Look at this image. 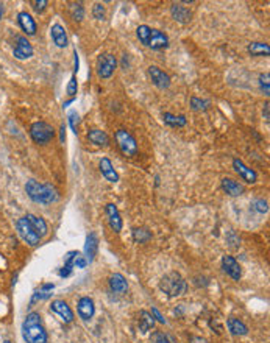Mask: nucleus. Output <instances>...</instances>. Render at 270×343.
Listing matches in <instances>:
<instances>
[{"mask_svg": "<svg viewBox=\"0 0 270 343\" xmlns=\"http://www.w3.org/2000/svg\"><path fill=\"white\" fill-rule=\"evenodd\" d=\"M251 206H253V209L258 212V214H267V212H268V203L265 200H262V198L255 200Z\"/></svg>", "mask_w": 270, "mask_h": 343, "instance_id": "nucleus-33", "label": "nucleus"}, {"mask_svg": "<svg viewBox=\"0 0 270 343\" xmlns=\"http://www.w3.org/2000/svg\"><path fill=\"white\" fill-rule=\"evenodd\" d=\"M152 341H153V343H175V340H173L172 335L164 334V332H160V331H156V332L152 335Z\"/></svg>", "mask_w": 270, "mask_h": 343, "instance_id": "nucleus-32", "label": "nucleus"}, {"mask_svg": "<svg viewBox=\"0 0 270 343\" xmlns=\"http://www.w3.org/2000/svg\"><path fill=\"white\" fill-rule=\"evenodd\" d=\"M25 190L28 193V197L39 204H50L59 198L58 190L52 184H42V183H38L36 179H28L25 184Z\"/></svg>", "mask_w": 270, "mask_h": 343, "instance_id": "nucleus-2", "label": "nucleus"}, {"mask_svg": "<svg viewBox=\"0 0 270 343\" xmlns=\"http://www.w3.org/2000/svg\"><path fill=\"white\" fill-rule=\"evenodd\" d=\"M106 216H108V223L111 226V230H113L114 233H120V230H122V219H120L117 206L113 204V203H108L106 204Z\"/></svg>", "mask_w": 270, "mask_h": 343, "instance_id": "nucleus-14", "label": "nucleus"}, {"mask_svg": "<svg viewBox=\"0 0 270 343\" xmlns=\"http://www.w3.org/2000/svg\"><path fill=\"white\" fill-rule=\"evenodd\" d=\"M50 36H52V39H53L56 47H59V48L68 47V35H66V30H64V27H62V25L55 24L50 28Z\"/></svg>", "mask_w": 270, "mask_h": 343, "instance_id": "nucleus-20", "label": "nucleus"}, {"mask_svg": "<svg viewBox=\"0 0 270 343\" xmlns=\"http://www.w3.org/2000/svg\"><path fill=\"white\" fill-rule=\"evenodd\" d=\"M18 22L28 36H33L36 33V22L27 11H21L18 14Z\"/></svg>", "mask_w": 270, "mask_h": 343, "instance_id": "nucleus-17", "label": "nucleus"}, {"mask_svg": "<svg viewBox=\"0 0 270 343\" xmlns=\"http://www.w3.org/2000/svg\"><path fill=\"white\" fill-rule=\"evenodd\" d=\"M190 343H208V340H205V338H201V337H192Z\"/></svg>", "mask_w": 270, "mask_h": 343, "instance_id": "nucleus-43", "label": "nucleus"}, {"mask_svg": "<svg viewBox=\"0 0 270 343\" xmlns=\"http://www.w3.org/2000/svg\"><path fill=\"white\" fill-rule=\"evenodd\" d=\"M248 53L251 56H268L270 47L265 42H251L248 45Z\"/></svg>", "mask_w": 270, "mask_h": 343, "instance_id": "nucleus-27", "label": "nucleus"}, {"mask_svg": "<svg viewBox=\"0 0 270 343\" xmlns=\"http://www.w3.org/2000/svg\"><path fill=\"white\" fill-rule=\"evenodd\" d=\"M105 14H106V11H105V7L102 5V4H95L94 5V8H92V16L97 21H103L105 19Z\"/></svg>", "mask_w": 270, "mask_h": 343, "instance_id": "nucleus-36", "label": "nucleus"}, {"mask_svg": "<svg viewBox=\"0 0 270 343\" xmlns=\"http://www.w3.org/2000/svg\"><path fill=\"white\" fill-rule=\"evenodd\" d=\"M2 16H4V5L0 4V19H2Z\"/></svg>", "mask_w": 270, "mask_h": 343, "instance_id": "nucleus-46", "label": "nucleus"}, {"mask_svg": "<svg viewBox=\"0 0 270 343\" xmlns=\"http://www.w3.org/2000/svg\"><path fill=\"white\" fill-rule=\"evenodd\" d=\"M270 75H268V72H265V74H261L259 75V85H261V89L264 91V94L265 95H268L270 94Z\"/></svg>", "mask_w": 270, "mask_h": 343, "instance_id": "nucleus-35", "label": "nucleus"}, {"mask_svg": "<svg viewBox=\"0 0 270 343\" xmlns=\"http://www.w3.org/2000/svg\"><path fill=\"white\" fill-rule=\"evenodd\" d=\"M16 228H18L19 236H21L28 245H31V247H36V245H39L41 237L36 234V231L33 230V226L30 225V222H28L27 217H21V219L18 220V223H16Z\"/></svg>", "mask_w": 270, "mask_h": 343, "instance_id": "nucleus-7", "label": "nucleus"}, {"mask_svg": "<svg viewBox=\"0 0 270 343\" xmlns=\"http://www.w3.org/2000/svg\"><path fill=\"white\" fill-rule=\"evenodd\" d=\"M160 289L167 293L169 297H181L187 290V283L184 281V278L177 273L170 271L166 276H163V280L160 283Z\"/></svg>", "mask_w": 270, "mask_h": 343, "instance_id": "nucleus-4", "label": "nucleus"}, {"mask_svg": "<svg viewBox=\"0 0 270 343\" xmlns=\"http://www.w3.org/2000/svg\"><path fill=\"white\" fill-rule=\"evenodd\" d=\"M109 289L114 293H117V295H123V293H126V290H128V283H126L123 275L114 273L109 278Z\"/></svg>", "mask_w": 270, "mask_h": 343, "instance_id": "nucleus-18", "label": "nucleus"}, {"mask_svg": "<svg viewBox=\"0 0 270 343\" xmlns=\"http://www.w3.org/2000/svg\"><path fill=\"white\" fill-rule=\"evenodd\" d=\"M77 89H78V85H77V78L75 75H72L71 81H69V85H68V95L74 97L77 94Z\"/></svg>", "mask_w": 270, "mask_h": 343, "instance_id": "nucleus-39", "label": "nucleus"}, {"mask_svg": "<svg viewBox=\"0 0 270 343\" xmlns=\"http://www.w3.org/2000/svg\"><path fill=\"white\" fill-rule=\"evenodd\" d=\"M233 169H234V172L239 175L244 181H247V183H250V184H253V183H256V179H258V173L253 170V169H250L248 166H245L244 162L241 161V159H233Z\"/></svg>", "mask_w": 270, "mask_h": 343, "instance_id": "nucleus-10", "label": "nucleus"}, {"mask_svg": "<svg viewBox=\"0 0 270 343\" xmlns=\"http://www.w3.org/2000/svg\"><path fill=\"white\" fill-rule=\"evenodd\" d=\"M227 240H228L230 248H239V245H241V239H239V237H236L233 231H230V234H228Z\"/></svg>", "mask_w": 270, "mask_h": 343, "instance_id": "nucleus-38", "label": "nucleus"}, {"mask_svg": "<svg viewBox=\"0 0 270 343\" xmlns=\"http://www.w3.org/2000/svg\"><path fill=\"white\" fill-rule=\"evenodd\" d=\"M13 55L18 59H27L33 55V47H31V44L27 41V38H22V36L18 38V44L14 47Z\"/></svg>", "mask_w": 270, "mask_h": 343, "instance_id": "nucleus-16", "label": "nucleus"}, {"mask_svg": "<svg viewBox=\"0 0 270 343\" xmlns=\"http://www.w3.org/2000/svg\"><path fill=\"white\" fill-rule=\"evenodd\" d=\"M100 172L109 183H117L119 181V175H117V172L113 167V162H111L108 158H102L100 159Z\"/></svg>", "mask_w": 270, "mask_h": 343, "instance_id": "nucleus-21", "label": "nucleus"}, {"mask_svg": "<svg viewBox=\"0 0 270 343\" xmlns=\"http://www.w3.org/2000/svg\"><path fill=\"white\" fill-rule=\"evenodd\" d=\"M86 136L95 145H100V147L109 145V138H108V134L105 131H102V129H89Z\"/></svg>", "mask_w": 270, "mask_h": 343, "instance_id": "nucleus-24", "label": "nucleus"}, {"mask_svg": "<svg viewBox=\"0 0 270 343\" xmlns=\"http://www.w3.org/2000/svg\"><path fill=\"white\" fill-rule=\"evenodd\" d=\"M68 120H69V125L72 128V131L77 134L78 133V123H80V116H78L75 111H72L69 116H68Z\"/></svg>", "mask_w": 270, "mask_h": 343, "instance_id": "nucleus-34", "label": "nucleus"}, {"mask_svg": "<svg viewBox=\"0 0 270 343\" xmlns=\"http://www.w3.org/2000/svg\"><path fill=\"white\" fill-rule=\"evenodd\" d=\"M190 108L194 111H206L211 108L210 100H201L198 97H190Z\"/></svg>", "mask_w": 270, "mask_h": 343, "instance_id": "nucleus-31", "label": "nucleus"}, {"mask_svg": "<svg viewBox=\"0 0 270 343\" xmlns=\"http://www.w3.org/2000/svg\"><path fill=\"white\" fill-rule=\"evenodd\" d=\"M116 67H117V59L114 58V55H111V53L100 55L99 66H97V74L100 78H111Z\"/></svg>", "mask_w": 270, "mask_h": 343, "instance_id": "nucleus-8", "label": "nucleus"}, {"mask_svg": "<svg viewBox=\"0 0 270 343\" xmlns=\"http://www.w3.org/2000/svg\"><path fill=\"white\" fill-rule=\"evenodd\" d=\"M69 11L72 14V19L77 22H82L85 18V8L83 5L78 2V4H69Z\"/></svg>", "mask_w": 270, "mask_h": 343, "instance_id": "nucleus-29", "label": "nucleus"}, {"mask_svg": "<svg viewBox=\"0 0 270 343\" xmlns=\"http://www.w3.org/2000/svg\"><path fill=\"white\" fill-rule=\"evenodd\" d=\"M228 329L233 335H247L248 334V328L244 321H241L239 318H228L227 321Z\"/></svg>", "mask_w": 270, "mask_h": 343, "instance_id": "nucleus-25", "label": "nucleus"}, {"mask_svg": "<svg viewBox=\"0 0 270 343\" xmlns=\"http://www.w3.org/2000/svg\"><path fill=\"white\" fill-rule=\"evenodd\" d=\"M97 248H99V237L95 233L88 234L86 237V245H85V257L88 262H92L95 254H97Z\"/></svg>", "mask_w": 270, "mask_h": 343, "instance_id": "nucleus-19", "label": "nucleus"}, {"mask_svg": "<svg viewBox=\"0 0 270 343\" xmlns=\"http://www.w3.org/2000/svg\"><path fill=\"white\" fill-rule=\"evenodd\" d=\"M77 310H78V315H80L82 320H85V321L91 320L94 317V314H95L94 300L89 298V297L80 298V301H78V306H77Z\"/></svg>", "mask_w": 270, "mask_h": 343, "instance_id": "nucleus-13", "label": "nucleus"}, {"mask_svg": "<svg viewBox=\"0 0 270 343\" xmlns=\"http://www.w3.org/2000/svg\"><path fill=\"white\" fill-rule=\"evenodd\" d=\"M222 189H224L231 197H239L244 193V186L241 183L234 181L231 178H224L222 179Z\"/></svg>", "mask_w": 270, "mask_h": 343, "instance_id": "nucleus-22", "label": "nucleus"}, {"mask_svg": "<svg viewBox=\"0 0 270 343\" xmlns=\"http://www.w3.org/2000/svg\"><path fill=\"white\" fill-rule=\"evenodd\" d=\"M72 270H74L72 267H69V265H64V267H62V268L59 270V276H61V278H68V276H69V275L72 273Z\"/></svg>", "mask_w": 270, "mask_h": 343, "instance_id": "nucleus-41", "label": "nucleus"}, {"mask_svg": "<svg viewBox=\"0 0 270 343\" xmlns=\"http://www.w3.org/2000/svg\"><path fill=\"white\" fill-rule=\"evenodd\" d=\"M114 138H116V142H117L119 149L122 150L123 155H126V156H134L138 153L136 139L133 138L131 133L126 131V129H117Z\"/></svg>", "mask_w": 270, "mask_h": 343, "instance_id": "nucleus-6", "label": "nucleus"}, {"mask_svg": "<svg viewBox=\"0 0 270 343\" xmlns=\"http://www.w3.org/2000/svg\"><path fill=\"white\" fill-rule=\"evenodd\" d=\"M136 36L141 44L152 48V50H161L169 47V38L161 30L150 28L149 25H139L136 28Z\"/></svg>", "mask_w": 270, "mask_h": 343, "instance_id": "nucleus-3", "label": "nucleus"}, {"mask_svg": "<svg viewBox=\"0 0 270 343\" xmlns=\"http://www.w3.org/2000/svg\"><path fill=\"white\" fill-rule=\"evenodd\" d=\"M155 328V318L147 310H141V318H139V329L141 332H149Z\"/></svg>", "mask_w": 270, "mask_h": 343, "instance_id": "nucleus-26", "label": "nucleus"}, {"mask_svg": "<svg viewBox=\"0 0 270 343\" xmlns=\"http://www.w3.org/2000/svg\"><path fill=\"white\" fill-rule=\"evenodd\" d=\"M133 239L138 242V243H146L152 239V234L149 230H146V228H134L133 230Z\"/></svg>", "mask_w": 270, "mask_h": 343, "instance_id": "nucleus-30", "label": "nucleus"}, {"mask_svg": "<svg viewBox=\"0 0 270 343\" xmlns=\"http://www.w3.org/2000/svg\"><path fill=\"white\" fill-rule=\"evenodd\" d=\"M4 343H11V341H8V340H7V341H4Z\"/></svg>", "mask_w": 270, "mask_h": 343, "instance_id": "nucleus-47", "label": "nucleus"}, {"mask_svg": "<svg viewBox=\"0 0 270 343\" xmlns=\"http://www.w3.org/2000/svg\"><path fill=\"white\" fill-rule=\"evenodd\" d=\"M50 310H53L55 314H58L61 317V320L64 323H72L74 321V312L71 310V307L68 306L66 301L62 300H55L50 304Z\"/></svg>", "mask_w": 270, "mask_h": 343, "instance_id": "nucleus-12", "label": "nucleus"}, {"mask_svg": "<svg viewBox=\"0 0 270 343\" xmlns=\"http://www.w3.org/2000/svg\"><path fill=\"white\" fill-rule=\"evenodd\" d=\"M22 335L27 343H47L49 337L42 326L41 315L38 312H30L22 324Z\"/></svg>", "mask_w": 270, "mask_h": 343, "instance_id": "nucleus-1", "label": "nucleus"}, {"mask_svg": "<svg viewBox=\"0 0 270 343\" xmlns=\"http://www.w3.org/2000/svg\"><path fill=\"white\" fill-rule=\"evenodd\" d=\"M30 136L36 144L45 145L53 139L55 129L50 123H47V122H35L30 126Z\"/></svg>", "mask_w": 270, "mask_h": 343, "instance_id": "nucleus-5", "label": "nucleus"}, {"mask_svg": "<svg viewBox=\"0 0 270 343\" xmlns=\"http://www.w3.org/2000/svg\"><path fill=\"white\" fill-rule=\"evenodd\" d=\"M268 106H270V105H268V102H267V103L264 105V119H265V122H268Z\"/></svg>", "mask_w": 270, "mask_h": 343, "instance_id": "nucleus-44", "label": "nucleus"}, {"mask_svg": "<svg viewBox=\"0 0 270 343\" xmlns=\"http://www.w3.org/2000/svg\"><path fill=\"white\" fill-rule=\"evenodd\" d=\"M149 75L153 81V85L156 88H160V89H167L170 86V77L161 71L160 67H156V66H150L149 67Z\"/></svg>", "mask_w": 270, "mask_h": 343, "instance_id": "nucleus-11", "label": "nucleus"}, {"mask_svg": "<svg viewBox=\"0 0 270 343\" xmlns=\"http://www.w3.org/2000/svg\"><path fill=\"white\" fill-rule=\"evenodd\" d=\"M152 315H153V318H156V321H160V323L166 324V318L163 317V314H161L156 307H152Z\"/></svg>", "mask_w": 270, "mask_h": 343, "instance_id": "nucleus-40", "label": "nucleus"}, {"mask_svg": "<svg viewBox=\"0 0 270 343\" xmlns=\"http://www.w3.org/2000/svg\"><path fill=\"white\" fill-rule=\"evenodd\" d=\"M222 268H224V271L231 278V280L234 281H239L241 276H242V268L239 265V262L233 257V256H224L222 257Z\"/></svg>", "mask_w": 270, "mask_h": 343, "instance_id": "nucleus-9", "label": "nucleus"}, {"mask_svg": "<svg viewBox=\"0 0 270 343\" xmlns=\"http://www.w3.org/2000/svg\"><path fill=\"white\" fill-rule=\"evenodd\" d=\"M30 5L33 7V10L36 13H42L45 10V7L49 5V2H47V0H31Z\"/></svg>", "mask_w": 270, "mask_h": 343, "instance_id": "nucleus-37", "label": "nucleus"}, {"mask_svg": "<svg viewBox=\"0 0 270 343\" xmlns=\"http://www.w3.org/2000/svg\"><path fill=\"white\" fill-rule=\"evenodd\" d=\"M27 219H28L30 225L33 226V230L36 231V234H38L39 237L47 236L49 230H47V223H45V220H44L42 217H36V216H33V214H28Z\"/></svg>", "mask_w": 270, "mask_h": 343, "instance_id": "nucleus-23", "label": "nucleus"}, {"mask_svg": "<svg viewBox=\"0 0 270 343\" xmlns=\"http://www.w3.org/2000/svg\"><path fill=\"white\" fill-rule=\"evenodd\" d=\"M170 14H172V18L180 24H187L190 19H192V11L186 8L183 4H172Z\"/></svg>", "mask_w": 270, "mask_h": 343, "instance_id": "nucleus-15", "label": "nucleus"}, {"mask_svg": "<svg viewBox=\"0 0 270 343\" xmlns=\"http://www.w3.org/2000/svg\"><path fill=\"white\" fill-rule=\"evenodd\" d=\"M74 56H75V59H74V64H75V72H78V67H80V59H78V53L75 52V53H74Z\"/></svg>", "mask_w": 270, "mask_h": 343, "instance_id": "nucleus-42", "label": "nucleus"}, {"mask_svg": "<svg viewBox=\"0 0 270 343\" xmlns=\"http://www.w3.org/2000/svg\"><path fill=\"white\" fill-rule=\"evenodd\" d=\"M163 119L170 126H184L186 125V116H173L170 112H164Z\"/></svg>", "mask_w": 270, "mask_h": 343, "instance_id": "nucleus-28", "label": "nucleus"}, {"mask_svg": "<svg viewBox=\"0 0 270 343\" xmlns=\"http://www.w3.org/2000/svg\"><path fill=\"white\" fill-rule=\"evenodd\" d=\"M66 141V126L61 125V142Z\"/></svg>", "mask_w": 270, "mask_h": 343, "instance_id": "nucleus-45", "label": "nucleus"}]
</instances>
